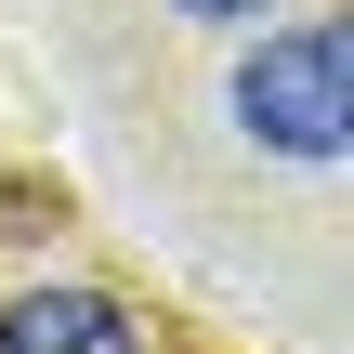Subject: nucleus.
Here are the masks:
<instances>
[{
  "mask_svg": "<svg viewBox=\"0 0 354 354\" xmlns=\"http://www.w3.org/2000/svg\"><path fill=\"white\" fill-rule=\"evenodd\" d=\"M236 118H250V145H276V158H342V131H354V39L328 13L276 26V39L236 66Z\"/></svg>",
  "mask_w": 354,
  "mask_h": 354,
  "instance_id": "1",
  "label": "nucleus"
},
{
  "mask_svg": "<svg viewBox=\"0 0 354 354\" xmlns=\"http://www.w3.org/2000/svg\"><path fill=\"white\" fill-rule=\"evenodd\" d=\"M0 354H145V328L105 289H26L0 302Z\"/></svg>",
  "mask_w": 354,
  "mask_h": 354,
  "instance_id": "2",
  "label": "nucleus"
},
{
  "mask_svg": "<svg viewBox=\"0 0 354 354\" xmlns=\"http://www.w3.org/2000/svg\"><path fill=\"white\" fill-rule=\"evenodd\" d=\"M184 13H197V26H250L263 0H184Z\"/></svg>",
  "mask_w": 354,
  "mask_h": 354,
  "instance_id": "3",
  "label": "nucleus"
}]
</instances>
